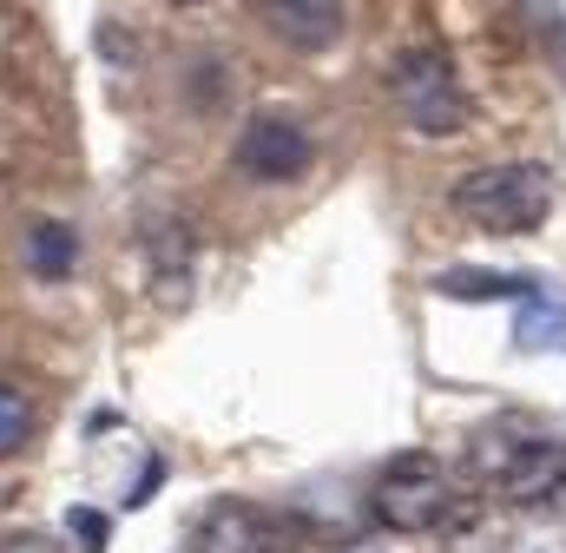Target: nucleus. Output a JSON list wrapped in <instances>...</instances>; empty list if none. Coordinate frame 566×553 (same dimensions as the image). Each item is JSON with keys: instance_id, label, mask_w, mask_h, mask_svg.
Wrapping results in <instances>:
<instances>
[{"instance_id": "obj_1", "label": "nucleus", "mask_w": 566, "mask_h": 553, "mask_svg": "<svg viewBox=\"0 0 566 553\" xmlns=\"http://www.w3.org/2000/svg\"><path fill=\"white\" fill-rule=\"evenodd\" d=\"M454 211L488 231V238H527L547 225L554 211V171L534 165V158H514V165H474L461 185H454Z\"/></svg>"}, {"instance_id": "obj_2", "label": "nucleus", "mask_w": 566, "mask_h": 553, "mask_svg": "<svg viewBox=\"0 0 566 553\" xmlns=\"http://www.w3.org/2000/svg\"><path fill=\"white\" fill-rule=\"evenodd\" d=\"M389 93H396V106H402V119L428 138H448L468 126V86L454 80V60L441 53V46H416V53H402L396 66H389Z\"/></svg>"}, {"instance_id": "obj_3", "label": "nucleus", "mask_w": 566, "mask_h": 553, "mask_svg": "<svg viewBox=\"0 0 566 553\" xmlns=\"http://www.w3.org/2000/svg\"><path fill=\"white\" fill-rule=\"evenodd\" d=\"M376 521L389 534H434L448 514H454V481L434 455H402L376 474V494H369Z\"/></svg>"}, {"instance_id": "obj_4", "label": "nucleus", "mask_w": 566, "mask_h": 553, "mask_svg": "<svg viewBox=\"0 0 566 553\" xmlns=\"http://www.w3.org/2000/svg\"><path fill=\"white\" fill-rule=\"evenodd\" d=\"M231 158H238V171L258 178V185H290V178H303V171L316 165V138L303 133L296 113L264 106V113L244 119V133H238V152H231Z\"/></svg>"}, {"instance_id": "obj_5", "label": "nucleus", "mask_w": 566, "mask_h": 553, "mask_svg": "<svg viewBox=\"0 0 566 553\" xmlns=\"http://www.w3.org/2000/svg\"><path fill=\"white\" fill-rule=\"evenodd\" d=\"M514 508H541V501H554L566 488V441H547V435H534L514 461H507V474L494 481Z\"/></svg>"}, {"instance_id": "obj_6", "label": "nucleus", "mask_w": 566, "mask_h": 553, "mask_svg": "<svg viewBox=\"0 0 566 553\" xmlns=\"http://www.w3.org/2000/svg\"><path fill=\"white\" fill-rule=\"evenodd\" d=\"M264 20L283 46L296 53H323L343 33V0H264Z\"/></svg>"}, {"instance_id": "obj_7", "label": "nucleus", "mask_w": 566, "mask_h": 553, "mask_svg": "<svg viewBox=\"0 0 566 553\" xmlns=\"http://www.w3.org/2000/svg\"><path fill=\"white\" fill-rule=\"evenodd\" d=\"M20 258H27V271L40 276V283H66L73 264H80V231H73L66 218H40V225L27 231Z\"/></svg>"}, {"instance_id": "obj_8", "label": "nucleus", "mask_w": 566, "mask_h": 553, "mask_svg": "<svg viewBox=\"0 0 566 553\" xmlns=\"http://www.w3.org/2000/svg\"><path fill=\"white\" fill-rule=\"evenodd\" d=\"M514 349H521V356H566V296H554V290H534V296L521 303Z\"/></svg>"}, {"instance_id": "obj_9", "label": "nucleus", "mask_w": 566, "mask_h": 553, "mask_svg": "<svg viewBox=\"0 0 566 553\" xmlns=\"http://www.w3.org/2000/svg\"><path fill=\"white\" fill-rule=\"evenodd\" d=\"M434 534H441V553H507V521L494 508H461L454 501V514Z\"/></svg>"}, {"instance_id": "obj_10", "label": "nucleus", "mask_w": 566, "mask_h": 553, "mask_svg": "<svg viewBox=\"0 0 566 553\" xmlns=\"http://www.w3.org/2000/svg\"><path fill=\"white\" fill-rule=\"evenodd\" d=\"M541 276L527 271H441L434 276V296H461V303H481V296H534Z\"/></svg>"}, {"instance_id": "obj_11", "label": "nucleus", "mask_w": 566, "mask_h": 553, "mask_svg": "<svg viewBox=\"0 0 566 553\" xmlns=\"http://www.w3.org/2000/svg\"><path fill=\"white\" fill-rule=\"evenodd\" d=\"M534 441V428L527 421H488L481 435H474V448H468V461H474V474H488V481H501L507 474V461L521 455Z\"/></svg>"}, {"instance_id": "obj_12", "label": "nucleus", "mask_w": 566, "mask_h": 553, "mask_svg": "<svg viewBox=\"0 0 566 553\" xmlns=\"http://www.w3.org/2000/svg\"><path fill=\"white\" fill-rule=\"evenodd\" d=\"M27 435H33V403H27L13 383H0V461H7V455H20V448H27Z\"/></svg>"}, {"instance_id": "obj_13", "label": "nucleus", "mask_w": 566, "mask_h": 553, "mask_svg": "<svg viewBox=\"0 0 566 553\" xmlns=\"http://www.w3.org/2000/svg\"><path fill=\"white\" fill-rule=\"evenodd\" d=\"M66 534H80V547H86V553H106L113 521H106V514H93V508H73V514H66Z\"/></svg>"}, {"instance_id": "obj_14", "label": "nucleus", "mask_w": 566, "mask_h": 553, "mask_svg": "<svg viewBox=\"0 0 566 553\" xmlns=\"http://www.w3.org/2000/svg\"><path fill=\"white\" fill-rule=\"evenodd\" d=\"M0 553H53V541H40V534H13Z\"/></svg>"}, {"instance_id": "obj_15", "label": "nucleus", "mask_w": 566, "mask_h": 553, "mask_svg": "<svg viewBox=\"0 0 566 553\" xmlns=\"http://www.w3.org/2000/svg\"><path fill=\"white\" fill-rule=\"evenodd\" d=\"M178 7H198V0H178Z\"/></svg>"}]
</instances>
